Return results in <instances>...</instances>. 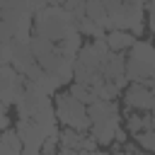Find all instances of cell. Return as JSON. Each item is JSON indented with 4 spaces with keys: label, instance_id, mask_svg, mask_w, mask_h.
Returning a JSON list of instances; mask_svg holds the SVG:
<instances>
[{
    "label": "cell",
    "instance_id": "1",
    "mask_svg": "<svg viewBox=\"0 0 155 155\" xmlns=\"http://www.w3.org/2000/svg\"><path fill=\"white\" fill-rule=\"evenodd\" d=\"M53 104H56V114H58V121L63 126H70V128H78V131H90L92 128V119L87 114V104H82L78 97H73V92H58L53 97Z\"/></svg>",
    "mask_w": 155,
    "mask_h": 155
},
{
    "label": "cell",
    "instance_id": "2",
    "mask_svg": "<svg viewBox=\"0 0 155 155\" xmlns=\"http://www.w3.org/2000/svg\"><path fill=\"white\" fill-rule=\"evenodd\" d=\"M124 104H126V109H133V111H150L153 87H148L143 82H131L124 90Z\"/></svg>",
    "mask_w": 155,
    "mask_h": 155
},
{
    "label": "cell",
    "instance_id": "3",
    "mask_svg": "<svg viewBox=\"0 0 155 155\" xmlns=\"http://www.w3.org/2000/svg\"><path fill=\"white\" fill-rule=\"evenodd\" d=\"M87 114H90L92 124H102V121H109L111 116H119V104H116V99L114 102L97 99V102L87 104Z\"/></svg>",
    "mask_w": 155,
    "mask_h": 155
},
{
    "label": "cell",
    "instance_id": "4",
    "mask_svg": "<svg viewBox=\"0 0 155 155\" xmlns=\"http://www.w3.org/2000/svg\"><path fill=\"white\" fill-rule=\"evenodd\" d=\"M136 41H138V39H136L131 31H126V29H114V31L107 34V44H109V48L116 51V53L131 51V46H133Z\"/></svg>",
    "mask_w": 155,
    "mask_h": 155
},
{
    "label": "cell",
    "instance_id": "5",
    "mask_svg": "<svg viewBox=\"0 0 155 155\" xmlns=\"http://www.w3.org/2000/svg\"><path fill=\"white\" fill-rule=\"evenodd\" d=\"M128 56H131V58H138V61H143V63L155 65V46H153L150 41H140V39H138V41L131 46Z\"/></svg>",
    "mask_w": 155,
    "mask_h": 155
},
{
    "label": "cell",
    "instance_id": "6",
    "mask_svg": "<svg viewBox=\"0 0 155 155\" xmlns=\"http://www.w3.org/2000/svg\"><path fill=\"white\" fill-rule=\"evenodd\" d=\"M82 34L80 31H73V34H68L58 46H61V51H63V56L68 58V61H75L78 58V51L82 48V39H80Z\"/></svg>",
    "mask_w": 155,
    "mask_h": 155
},
{
    "label": "cell",
    "instance_id": "7",
    "mask_svg": "<svg viewBox=\"0 0 155 155\" xmlns=\"http://www.w3.org/2000/svg\"><path fill=\"white\" fill-rule=\"evenodd\" d=\"M58 138H61V148H75V150H80L82 148V140H85V131H78V128L65 126L58 133Z\"/></svg>",
    "mask_w": 155,
    "mask_h": 155
},
{
    "label": "cell",
    "instance_id": "8",
    "mask_svg": "<svg viewBox=\"0 0 155 155\" xmlns=\"http://www.w3.org/2000/svg\"><path fill=\"white\" fill-rule=\"evenodd\" d=\"M126 131H128L131 136H136V133L145 131V114L128 109V111H126Z\"/></svg>",
    "mask_w": 155,
    "mask_h": 155
},
{
    "label": "cell",
    "instance_id": "9",
    "mask_svg": "<svg viewBox=\"0 0 155 155\" xmlns=\"http://www.w3.org/2000/svg\"><path fill=\"white\" fill-rule=\"evenodd\" d=\"M70 92H73V97H78L82 104H92V102H97L94 90L87 87V85H82V82H73V85H70Z\"/></svg>",
    "mask_w": 155,
    "mask_h": 155
},
{
    "label": "cell",
    "instance_id": "10",
    "mask_svg": "<svg viewBox=\"0 0 155 155\" xmlns=\"http://www.w3.org/2000/svg\"><path fill=\"white\" fill-rule=\"evenodd\" d=\"M58 133H61V131H58ZM58 133H56V136H48V138L41 143V153H44V155H58V145H61Z\"/></svg>",
    "mask_w": 155,
    "mask_h": 155
},
{
    "label": "cell",
    "instance_id": "11",
    "mask_svg": "<svg viewBox=\"0 0 155 155\" xmlns=\"http://www.w3.org/2000/svg\"><path fill=\"white\" fill-rule=\"evenodd\" d=\"M102 2H104V7H107L109 15H119V12L124 10V2H126V0H102Z\"/></svg>",
    "mask_w": 155,
    "mask_h": 155
},
{
    "label": "cell",
    "instance_id": "12",
    "mask_svg": "<svg viewBox=\"0 0 155 155\" xmlns=\"http://www.w3.org/2000/svg\"><path fill=\"white\" fill-rule=\"evenodd\" d=\"M0 153H2V155H22V153H17V150H12V148H7V145H0Z\"/></svg>",
    "mask_w": 155,
    "mask_h": 155
},
{
    "label": "cell",
    "instance_id": "13",
    "mask_svg": "<svg viewBox=\"0 0 155 155\" xmlns=\"http://www.w3.org/2000/svg\"><path fill=\"white\" fill-rule=\"evenodd\" d=\"M148 27H150V31L155 34V15H148Z\"/></svg>",
    "mask_w": 155,
    "mask_h": 155
},
{
    "label": "cell",
    "instance_id": "14",
    "mask_svg": "<svg viewBox=\"0 0 155 155\" xmlns=\"http://www.w3.org/2000/svg\"><path fill=\"white\" fill-rule=\"evenodd\" d=\"M148 87H155V68H153V73H150V80H148Z\"/></svg>",
    "mask_w": 155,
    "mask_h": 155
},
{
    "label": "cell",
    "instance_id": "15",
    "mask_svg": "<svg viewBox=\"0 0 155 155\" xmlns=\"http://www.w3.org/2000/svg\"><path fill=\"white\" fill-rule=\"evenodd\" d=\"M138 2H143V5H148V2H150V0H138Z\"/></svg>",
    "mask_w": 155,
    "mask_h": 155
}]
</instances>
